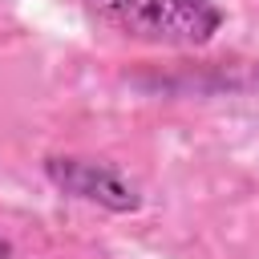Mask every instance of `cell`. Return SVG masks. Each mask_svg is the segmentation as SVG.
<instances>
[{"label": "cell", "instance_id": "3", "mask_svg": "<svg viewBox=\"0 0 259 259\" xmlns=\"http://www.w3.org/2000/svg\"><path fill=\"white\" fill-rule=\"evenodd\" d=\"M0 259H12V247H8L4 239H0Z\"/></svg>", "mask_w": 259, "mask_h": 259}, {"label": "cell", "instance_id": "1", "mask_svg": "<svg viewBox=\"0 0 259 259\" xmlns=\"http://www.w3.org/2000/svg\"><path fill=\"white\" fill-rule=\"evenodd\" d=\"M85 16L134 45L194 49L223 28L214 0H85Z\"/></svg>", "mask_w": 259, "mask_h": 259}, {"label": "cell", "instance_id": "2", "mask_svg": "<svg viewBox=\"0 0 259 259\" xmlns=\"http://www.w3.org/2000/svg\"><path fill=\"white\" fill-rule=\"evenodd\" d=\"M45 174L53 178L57 190L73 194V198H85V202H97L105 210H138L142 206V194L105 162H85V158H49L45 162Z\"/></svg>", "mask_w": 259, "mask_h": 259}]
</instances>
